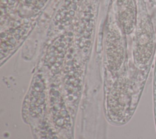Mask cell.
Returning a JSON list of instances; mask_svg holds the SVG:
<instances>
[{
	"label": "cell",
	"instance_id": "obj_2",
	"mask_svg": "<svg viewBox=\"0 0 156 139\" xmlns=\"http://www.w3.org/2000/svg\"><path fill=\"white\" fill-rule=\"evenodd\" d=\"M117 15L123 32L132 33L136 27L138 9L135 0H117Z\"/></svg>",
	"mask_w": 156,
	"mask_h": 139
},
{
	"label": "cell",
	"instance_id": "obj_1",
	"mask_svg": "<svg viewBox=\"0 0 156 139\" xmlns=\"http://www.w3.org/2000/svg\"><path fill=\"white\" fill-rule=\"evenodd\" d=\"M144 4L140 5L138 11L133 46V59L136 65L140 67L148 64L153 55L155 46L153 24Z\"/></svg>",
	"mask_w": 156,
	"mask_h": 139
},
{
	"label": "cell",
	"instance_id": "obj_3",
	"mask_svg": "<svg viewBox=\"0 0 156 139\" xmlns=\"http://www.w3.org/2000/svg\"><path fill=\"white\" fill-rule=\"evenodd\" d=\"M149 1L151 2L152 4L156 5V0H149Z\"/></svg>",
	"mask_w": 156,
	"mask_h": 139
}]
</instances>
